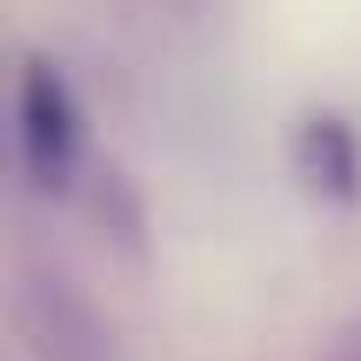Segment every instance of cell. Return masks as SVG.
<instances>
[{
	"label": "cell",
	"mask_w": 361,
	"mask_h": 361,
	"mask_svg": "<svg viewBox=\"0 0 361 361\" xmlns=\"http://www.w3.org/2000/svg\"><path fill=\"white\" fill-rule=\"evenodd\" d=\"M328 361H361V328H355V335H341V341H335V355H328Z\"/></svg>",
	"instance_id": "obj_3"
},
{
	"label": "cell",
	"mask_w": 361,
	"mask_h": 361,
	"mask_svg": "<svg viewBox=\"0 0 361 361\" xmlns=\"http://www.w3.org/2000/svg\"><path fill=\"white\" fill-rule=\"evenodd\" d=\"M301 168H308L314 188L335 194V201H355L361 194V147H355L348 121H308L301 128Z\"/></svg>",
	"instance_id": "obj_2"
},
{
	"label": "cell",
	"mask_w": 361,
	"mask_h": 361,
	"mask_svg": "<svg viewBox=\"0 0 361 361\" xmlns=\"http://www.w3.org/2000/svg\"><path fill=\"white\" fill-rule=\"evenodd\" d=\"M13 121H20V168L34 174V188H67L80 168V121L74 87L61 80V67L27 61L20 67V94H13Z\"/></svg>",
	"instance_id": "obj_1"
}]
</instances>
